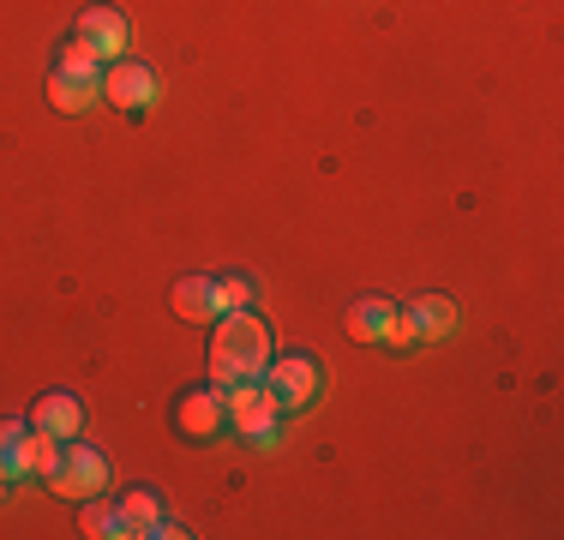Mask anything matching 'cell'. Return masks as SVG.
Here are the masks:
<instances>
[{
	"instance_id": "cell-1",
	"label": "cell",
	"mask_w": 564,
	"mask_h": 540,
	"mask_svg": "<svg viewBox=\"0 0 564 540\" xmlns=\"http://www.w3.org/2000/svg\"><path fill=\"white\" fill-rule=\"evenodd\" d=\"M264 367H271V324L252 318L247 306L223 313L217 336H210V390H235L247 378H259Z\"/></svg>"
},
{
	"instance_id": "cell-2",
	"label": "cell",
	"mask_w": 564,
	"mask_h": 540,
	"mask_svg": "<svg viewBox=\"0 0 564 540\" xmlns=\"http://www.w3.org/2000/svg\"><path fill=\"white\" fill-rule=\"evenodd\" d=\"M223 414H228V426L247 432L252 444H276V421H282V409H276L271 390H264V378H247V385L223 390Z\"/></svg>"
},
{
	"instance_id": "cell-3",
	"label": "cell",
	"mask_w": 564,
	"mask_h": 540,
	"mask_svg": "<svg viewBox=\"0 0 564 540\" xmlns=\"http://www.w3.org/2000/svg\"><path fill=\"white\" fill-rule=\"evenodd\" d=\"M102 486H109V463H102V451H90V444L66 439L55 475H48V493H61V498H97Z\"/></svg>"
},
{
	"instance_id": "cell-4",
	"label": "cell",
	"mask_w": 564,
	"mask_h": 540,
	"mask_svg": "<svg viewBox=\"0 0 564 540\" xmlns=\"http://www.w3.org/2000/svg\"><path fill=\"white\" fill-rule=\"evenodd\" d=\"M259 378H264V390L276 397L282 414L313 409V402H318V385H325V378H318V367H313L306 355H282V360H271V367H264Z\"/></svg>"
},
{
	"instance_id": "cell-5",
	"label": "cell",
	"mask_w": 564,
	"mask_h": 540,
	"mask_svg": "<svg viewBox=\"0 0 564 540\" xmlns=\"http://www.w3.org/2000/svg\"><path fill=\"white\" fill-rule=\"evenodd\" d=\"M102 97H109L115 108H127V115H151L156 108V73L120 54V61L102 66Z\"/></svg>"
},
{
	"instance_id": "cell-6",
	"label": "cell",
	"mask_w": 564,
	"mask_h": 540,
	"mask_svg": "<svg viewBox=\"0 0 564 540\" xmlns=\"http://www.w3.org/2000/svg\"><path fill=\"white\" fill-rule=\"evenodd\" d=\"M73 36H78L90 54H97L102 66L127 54V19H120L115 7H85V12H78V31H73Z\"/></svg>"
},
{
	"instance_id": "cell-7",
	"label": "cell",
	"mask_w": 564,
	"mask_h": 540,
	"mask_svg": "<svg viewBox=\"0 0 564 540\" xmlns=\"http://www.w3.org/2000/svg\"><path fill=\"white\" fill-rule=\"evenodd\" d=\"M174 426H181L186 439H217V432L228 426L223 390H193V397H181L174 402Z\"/></svg>"
},
{
	"instance_id": "cell-8",
	"label": "cell",
	"mask_w": 564,
	"mask_h": 540,
	"mask_svg": "<svg viewBox=\"0 0 564 540\" xmlns=\"http://www.w3.org/2000/svg\"><path fill=\"white\" fill-rule=\"evenodd\" d=\"M31 426L66 444V439H78V432H85V409H78V397H66V390H55V397H36Z\"/></svg>"
},
{
	"instance_id": "cell-9",
	"label": "cell",
	"mask_w": 564,
	"mask_h": 540,
	"mask_svg": "<svg viewBox=\"0 0 564 540\" xmlns=\"http://www.w3.org/2000/svg\"><path fill=\"white\" fill-rule=\"evenodd\" d=\"M102 97V73H48V102L61 115H85Z\"/></svg>"
},
{
	"instance_id": "cell-10",
	"label": "cell",
	"mask_w": 564,
	"mask_h": 540,
	"mask_svg": "<svg viewBox=\"0 0 564 540\" xmlns=\"http://www.w3.org/2000/svg\"><path fill=\"white\" fill-rule=\"evenodd\" d=\"M397 324V301H384V294H367V301L348 306V336L355 343H384Z\"/></svg>"
},
{
	"instance_id": "cell-11",
	"label": "cell",
	"mask_w": 564,
	"mask_h": 540,
	"mask_svg": "<svg viewBox=\"0 0 564 540\" xmlns=\"http://www.w3.org/2000/svg\"><path fill=\"white\" fill-rule=\"evenodd\" d=\"M169 306H174V318H217V282L210 277H181L169 289Z\"/></svg>"
},
{
	"instance_id": "cell-12",
	"label": "cell",
	"mask_w": 564,
	"mask_h": 540,
	"mask_svg": "<svg viewBox=\"0 0 564 540\" xmlns=\"http://www.w3.org/2000/svg\"><path fill=\"white\" fill-rule=\"evenodd\" d=\"M12 456H19V475H55V463H61V439H48V432H36V426H24V439L12 444Z\"/></svg>"
},
{
	"instance_id": "cell-13",
	"label": "cell",
	"mask_w": 564,
	"mask_h": 540,
	"mask_svg": "<svg viewBox=\"0 0 564 540\" xmlns=\"http://www.w3.org/2000/svg\"><path fill=\"white\" fill-rule=\"evenodd\" d=\"M409 318H414V336H421V343H445V336L456 331V306L445 301V294H426V301H414Z\"/></svg>"
},
{
	"instance_id": "cell-14",
	"label": "cell",
	"mask_w": 564,
	"mask_h": 540,
	"mask_svg": "<svg viewBox=\"0 0 564 540\" xmlns=\"http://www.w3.org/2000/svg\"><path fill=\"white\" fill-rule=\"evenodd\" d=\"M115 510H120V529H127V534H156V522H163V498L144 493V486H139V493H127Z\"/></svg>"
},
{
	"instance_id": "cell-15",
	"label": "cell",
	"mask_w": 564,
	"mask_h": 540,
	"mask_svg": "<svg viewBox=\"0 0 564 540\" xmlns=\"http://www.w3.org/2000/svg\"><path fill=\"white\" fill-rule=\"evenodd\" d=\"M78 534H90V540H120L127 529H120V510L102 505V493H97V498H85V510H78Z\"/></svg>"
},
{
	"instance_id": "cell-16",
	"label": "cell",
	"mask_w": 564,
	"mask_h": 540,
	"mask_svg": "<svg viewBox=\"0 0 564 540\" xmlns=\"http://www.w3.org/2000/svg\"><path fill=\"white\" fill-rule=\"evenodd\" d=\"M240 306H252V277H223L217 282V313H240Z\"/></svg>"
},
{
	"instance_id": "cell-17",
	"label": "cell",
	"mask_w": 564,
	"mask_h": 540,
	"mask_svg": "<svg viewBox=\"0 0 564 540\" xmlns=\"http://www.w3.org/2000/svg\"><path fill=\"white\" fill-rule=\"evenodd\" d=\"M55 73H102V61H97V54H90L85 43H78V36H73V43H66V48H61V61H55Z\"/></svg>"
},
{
	"instance_id": "cell-18",
	"label": "cell",
	"mask_w": 564,
	"mask_h": 540,
	"mask_svg": "<svg viewBox=\"0 0 564 540\" xmlns=\"http://www.w3.org/2000/svg\"><path fill=\"white\" fill-rule=\"evenodd\" d=\"M12 480H24V475H19V456H12V451H0V493H7Z\"/></svg>"
},
{
	"instance_id": "cell-19",
	"label": "cell",
	"mask_w": 564,
	"mask_h": 540,
	"mask_svg": "<svg viewBox=\"0 0 564 540\" xmlns=\"http://www.w3.org/2000/svg\"><path fill=\"white\" fill-rule=\"evenodd\" d=\"M19 439H24V426H19V421H0V451H12Z\"/></svg>"
}]
</instances>
